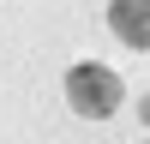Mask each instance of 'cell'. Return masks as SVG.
I'll list each match as a JSON object with an SVG mask.
<instances>
[{"label":"cell","instance_id":"cell-1","mask_svg":"<svg viewBox=\"0 0 150 144\" xmlns=\"http://www.w3.org/2000/svg\"><path fill=\"white\" fill-rule=\"evenodd\" d=\"M66 102L78 108L84 120H108L120 108V78L108 66H96V60H78V66L66 72Z\"/></svg>","mask_w":150,"mask_h":144},{"label":"cell","instance_id":"cell-2","mask_svg":"<svg viewBox=\"0 0 150 144\" xmlns=\"http://www.w3.org/2000/svg\"><path fill=\"white\" fill-rule=\"evenodd\" d=\"M108 24L126 48H150V0H108Z\"/></svg>","mask_w":150,"mask_h":144},{"label":"cell","instance_id":"cell-3","mask_svg":"<svg viewBox=\"0 0 150 144\" xmlns=\"http://www.w3.org/2000/svg\"><path fill=\"white\" fill-rule=\"evenodd\" d=\"M144 120H150V96H144Z\"/></svg>","mask_w":150,"mask_h":144}]
</instances>
